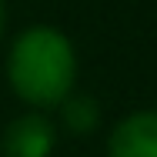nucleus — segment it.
<instances>
[{
    "label": "nucleus",
    "instance_id": "nucleus-3",
    "mask_svg": "<svg viewBox=\"0 0 157 157\" xmlns=\"http://www.w3.org/2000/svg\"><path fill=\"white\" fill-rule=\"evenodd\" d=\"M57 130L44 114H24L3 130V154L7 157H50Z\"/></svg>",
    "mask_w": 157,
    "mask_h": 157
},
{
    "label": "nucleus",
    "instance_id": "nucleus-5",
    "mask_svg": "<svg viewBox=\"0 0 157 157\" xmlns=\"http://www.w3.org/2000/svg\"><path fill=\"white\" fill-rule=\"evenodd\" d=\"M3 27H7V10H3V3H0V37H3Z\"/></svg>",
    "mask_w": 157,
    "mask_h": 157
},
{
    "label": "nucleus",
    "instance_id": "nucleus-2",
    "mask_svg": "<svg viewBox=\"0 0 157 157\" xmlns=\"http://www.w3.org/2000/svg\"><path fill=\"white\" fill-rule=\"evenodd\" d=\"M107 157H157V110H137L114 127Z\"/></svg>",
    "mask_w": 157,
    "mask_h": 157
},
{
    "label": "nucleus",
    "instance_id": "nucleus-4",
    "mask_svg": "<svg viewBox=\"0 0 157 157\" xmlns=\"http://www.w3.org/2000/svg\"><path fill=\"white\" fill-rule=\"evenodd\" d=\"M63 110V124L70 127L74 134H84V130H94L100 121V107H97L94 97H67L60 104Z\"/></svg>",
    "mask_w": 157,
    "mask_h": 157
},
{
    "label": "nucleus",
    "instance_id": "nucleus-1",
    "mask_svg": "<svg viewBox=\"0 0 157 157\" xmlns=\"http://www.w3.org/2000/svg\"><path fill=\"white\" fill-rule=\"evenodd\" d=\"M77 57L74 47L54 27L24 30L7 57V80L13 94L30 107H60L74 90Z\"/></svg>",
    "mask_w": 157,
    "mask_h": 157
}]
</instances>
